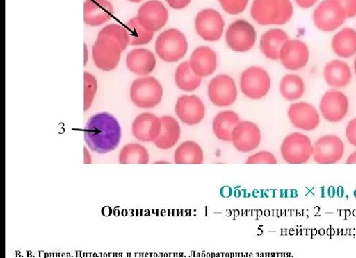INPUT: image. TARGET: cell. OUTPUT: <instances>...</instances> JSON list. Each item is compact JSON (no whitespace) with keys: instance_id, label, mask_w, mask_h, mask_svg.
Masks as SVG:
<instances>
[{"instance_id":"20","label":"cell","mask_w":356,"mask_h":258,"mask_svg":"<svg viewBox=\"0 0 356 258\" xmlns=\"http://www.w3.org/2000/svg\"><path fill=\"white\" fill-rule=\"evenodd\" d=\"M114 8L108 0H86L84 4V20L86 24L98 26L111 20Z\"/></svg>"},{"instance_id":"15","label":"cell","mask_w":356,"mask_h":258,"mask_svg":"<svg viewBox=\"0 0 356 258\" xmlns=\"http://www.w3.org/2000/svg\"><path fill=\"white\" fill-rule=\"evenodd\" d=\"M261 141V132L259 127L250 121H240L232 132V143L241 153H250Z\"/></svg>"},{"instance_id":"11","label":"cell","mask_w":356,"mask_h":258,"mask_svg":"<svg viewBox=\"0 0 356 258\" xmlns=\"http://www.w3.org/2000/svg\"><path fill=\"white\" fill-rule=\"evenodd\" d=\"M211 101L218 107H227L234 104L238 97L235 80L227 75H218L213 78L208 89Z\"/></svg>"},{"instance_id":"4","label":"cell","mask_w":356,"mask_h":258,"mask_svg":"<svg viewBox=\"0 0 356 258\" xmlns=\"http://www.w3.org/2000/svg\"><path fill=\"white\" fill-rule=\"evenodd\" d=\"M155 47L160 59L175 62L186 55L188 46L186 36L180 31L169 29L159 35Z\"/></svg>"},{"instance_id":"41","label":"cell","mask_w":356,"mask_h":258,"mask_svg":"<svg viewBox=\"0 0 356 258\" xmlns=\"http://www.w3.org/2000/svg\"><path fill=\"white\" fill-rule=\"evenodd\" d=\"M347 164H356V152L352 153L347 160Z\"/></svg>"},{"instance_id":"13","label":"cell","mask_w":356,"mask_h":258,"mask_svg":"<svg viewBox=\"0 0 356 258\" xmlns=\"http://www.w3.org/2000/svg\"><path fill=\"white\" fill-rule=\"evenodd\" d=\"M320 111L327 121L337 123L343 120L349 111L346 94L338 90L327 91L321 101Z\"/></svg>"},{"instance_id":"8","label":"cell","mask_w":356,"mask_h":258,"mask_svg":"<svg viewBox=\"0 0 356 258\" xmlns=\"http://www.w3.org/2000/svg\"><path fill=\"white\" fill-rule=\"evenodd\" d=\"M226 42L236 52L250 51L256 42L257 33L254 26L245 20L232 22L226 32Z\"/></svg>"},{"instance_id":"27","label":"cell","mask_w":356,"mask_h":258,"mask_svg":"<svg viewBox=\"0 0 356 258\" xmlns=\"http://www.w3.org/2000/svg\"><path fill=\"white\" fill-rule=\"evenodd\" d=\"M332 45L339 58L353 57L356 53V31L352 28L342 29L334 36Z\"/></svg>"},{"instance_id":"37","label":"cell","mask_w":356,"mask_h":258,"mask_svg":"<svg viewBox=\"0 0 356 258\" xmlns=\"http://www.w3.org/2000/svg\"><path fill=\"white\" fill-rule=\"evenodd\" d=\"M344 8L347 18H353L356 16V0H337Z\"/></svg>"},{"instance_id":"31","label":"cell","mask_w":356,"mask_h":258,"mask_svg":"<svg viewBox=\"0 0 356 258\" xmlns=\"http://www.w3.org/2000/svg\"><path fill=\"white\" fill-rule=\"evenodd\" d=\"M149 160L147 149L140 144H129L119 153L120 164H147Z\"/></svg>"},{"instance_id":"23","label":"cell","mask_w":356,"mask_h":258,"mask_svg":"<svg viewBox=\"0 0 356 258\" xmlns=\"http://www.w3.org/2000/svg\"><path fill=\"white\" fill-rule=\"evenodd\" d=\"M323 76L328 85L334 88H343L351 83L352 71L347 62L334 60L325 66Z\"/></svg>"},{"instance_id":"21","label":"cell","mask_w":356,"mask_h":258,"mask_svg":"<svg viewBox=\"0 0 356 258\" xmlns=\"http://www.w3.org/2000/svg\"><path fill=\"white\" fill-rule=\"evenodd\" d=\"M191 69L200 77L212 75L217 67V55L209 47L200 46L191 54L190 61Z\"/></svg>"},{"instance_id":"33","label":"cell","mask_w":356,"mask_h":258,"mask_svg":"<svg viewBox=\"0 0 356 258\" xmlns=\"http://www.w3.org/2000/svg\"><path fill=\"white\" fill-rule=\"evenodd\" d=\"M98 37L113 40L123 51L129 46V37L126 28L118 24H111L104 27Z\"/></svg>"},{"instance_id":"9","label":"cell","mask_w":356,"mask_h":258,"mask_svg":"<svg viewBox=\"0 0 356 258\" xmlns=\"http://www.w3.org/2000/svg\"><path fill=\"white\" fill-rule=\"evenodd\" d=\"M92 51L95 64L108 72L116 69L123 49L112 40L97 37Z\"/></svg>"},{"instance_id":"1","label":"cell","mask_w":356,"mask_h":258,"mask_svg":"<svg viewBox=\"0 0 356 258\" xmlns=\"http://www.w3.org/2000/svg\"><path fill=\"white\" fill-rule=\"evenodd\" d=\"M85 141L91 150L104 155L117 148L121 139V128L114 116L106 112L91 117L86 125Z\"/></svg>"},{"instance_id":"2","label":"cell","mask_w":356,"mask_h":258,"mask_svg":"<svg viewBox=\"0 0 356 258\" xmlns=\"http://www.w3.org/2000/svg\"><path fill=\"white\" fill-rule=\"evenodd\" d=\"M293 15L290 0H254L251 16L260 25H282L289 22Z\"/></svg>"},{"instance_id":"32","label":"cell","mask_w":356,"mask_h":258,"mask_svg":"<svg viewBox=\"0 0 356 258\" xmlns=\"http://www.w3.org/2000/svg\"><path fill=\"white\" fill-rule=\"evenodd\" d=\"M124 27L127 32L129 45L130 46H143L152 42L154 38V33L146 30L136 17L129 20Z\"/></svg>"},{"instance_id":"22","label":"cell","mask_w":356,"mask_h":258,"mask_svg":"<svg viewBox=\"0 0 356 258\" xmlns=\"http://www.w3.org/2000/svg\"><path fill=\"white\" fill-rule=\"evenodd\" d=\"M127 66L131 73L146 76L152 73L156 66L154 54L146 49H136L131 51L127 57Z\"/></svg>"},{"instance_id":"39","label":"cell","mask_w":356,"mask_h":258,"mask_svg":"<svg viewBox=\"0 0 356 258\" xmlns=\"http://www.w3.org/2000/svg\"><path fill=\"white\" fill-rule=\"evenodd\" d=\"M166 2L174 9L181 10L189 5L191 0H166Z\"/></svg>"},{"instance_id":"14","label":"cell","mask_w":356,"mask_h":258,"mask_svg":"<svg viewBox=\"0 0 356 258\" xmlns=\"http://www.w3.org/2000/svg\"><path fill=\"white\" fill-rule=\"evenodd\" d=\"M136 18L146 30L155 33L166 25L169 13L158 0H149L140 8Z\"/></svg>"},{"instance_id":"10","label":"cell","mask_w":356,"mask_h":258,"mask_svg":"<svg viewBox=\"0 0 356 258\" xmlns=\"http://www.w3.org/2000/svg\"><path fill=\"white\" fill-rule=\"evenodd\" d=\"M346 146L336 135H325L314 145V160L318 164H334L343 157Z\"/></svg>"},{"instance_id":"42","label":"cell","mask_w":356,"mask_h":258,"mask_svg":"<svg viewBox=\"0 0 356 258\" xmlns=\"http://www.w3.org/2000/svg\"><path fill=\"white\" fill-rule=\"evenodd\" d=\"M129 2L134 3H139L143 1V0H129Z\"/></svg>"},{"instance_id":"36","label":"cell","mask_w":356,"mask_h":258,"mask_svg":"<svg viewBox=\"0 0 356 258\" xmlns=\"http://www.w3.org/2000/svg\"><path fill=\"white\" fill-rule=\"evenodd\" d=\"M246 164H277V160L271 153L259 152L249 157L245 161Z\"/></svg>"},{"instance_id":"3","label":"cell","mask_w":356,"mask_h":258,"mask_svg":"<svg viewBox=\"0 0 356 258\" xmlns=\"http://www.w3.org/2000/svg\"><path fill=\"white\" fill-rule=\"evenodd\" d=\"M163 88L154 77H142L134 80L130 89L133 103L143 110L156 107L163 98Z\"/></svg>"},{"instance_id":"34","label":"cell","mask_w":356,"mask_h":258,"mask_svg":"<svg viewBox=\"0 0 356 258\" xmlns=\"http://www.w3.org/2000/svg\"><path fill=\"white\" fill-rule=\"evenodd\" d=\"M84 110L87 111L91 107L95 94L98 90L97 78L91 74L86 72L84 74Z\"/></svg>"},{"instance_id":"30","label":"cell","mask_w":356,"mask_h":258,"mask_svg":"<svg viewBox=\"0 0 356 258\" xmlns=\"http://www.w3.org/2000/svg\"><path fill=\"white\" fill-rule=\"evenodd\" d=\"M280 91L285 100L297 101L302 97L305 92V81L298 75H286L280 81Z\"/></svg>"},{"instance_id":"29","label":"cell","mask_w":356,"mask_h":258,"mask_svg":"<svg viewBox=\"0 0 356 258\" xmlns=\"http://www.w3.org/2000/svg\"><path fill=\"white\" fill-rule=\"evenodd\" d=\"M175 80L178 88L185 92H193L200 87L202 77L191 69L189 62H185L177 67Z\"/></svg>"},{"instance_id":"17","label":"cell","mask_w":356,"mask_h":258,"mask_svg":"<svg viewBox=\"0 0 356 258\" xmlns=\"http://www.w3.org/2000/svg\"><path fill=\"white\" fill-rule=\"evenodd\" d=\"M175 113L183 123L197 126L205 117V107L202 100L196 95H183L175 104Z\"/></svg>"},{"instance_id":"38","label":"cell","mask_w":356,"mask_h":258,"mask_svg":"<svg viewBox=\"0 0 356 258\" xmlns=\"http://www.w3.org/2000/svg\"><path fill=\"white\" fill-rule=\"evenodd\" d=\"M346 134L348 142L356 147V118L349 121L346 128Z\"/></svg>"},{"instance_id":"28","label":"cell","mask_w":356,"mask_h":258,"mask_svg":"<svg viewBox=\"0 0 356 258\" xmlns=\"http://www.w3.org/2000/svg\"><path fill=\"white\" fill-rule=\"evenodd\" d=\"M174 161L176 164H202L204 161L202 148L195 141H185L177 148Z\"/></svg>"},{"instance_id":"6","label":"cell","mask_w":356,"mask_h":258,"mask_svg":"<svg viewBox=\"0 0 356 258\" xmlns=\"http://www.w3.org/2000/svg\"><path fill=\"white\" fill-rule=\"evenodd\" d=\"M347 19L344 8L337 0H323L313 13L314 25L324 32L337 30Z\"/></svg>"},{"instance_id":"40","label":"cell","mask_w":356,"mask_h":258,"mask_svg":"<svg viewBox=\"0 0 356 258\" xmlns=\"http://www.w3.org/2000/svg\"><path fill=\"white\" fill-rule=\"evenodd\" d=\"M318 1V0H295V2L299 7L305 9L314 6Z\"/></svg>"},{"instance_id":"25","label":"cell","mask_w":356,"mask_h":258,"mask_svg":"<svg viewBox=\"0 0 356 258\" xmlns=\"http://www.w3.org/2000/svg\"><path fill=\"white\" fill-rule=\"evenodd\" d=\"M289 35L281 29L267 31L260 40V49L264 55L272 60L280 59V54L284 44L289 40Z\"/></svg>"},{"instance_id":"43","label":"cell","mask_w":356,"mask_h":258,"mask_svg":"<svg viewBox=\"0 0 356 258\" xmlns=\"http://www.w3.org/2000/svg\"><path fill=\"white\" fill-rule=\"evenodd\" d=\"M354 70H355V73L356 74V58L354 60Z\"/></svg>"},{"instance_id":"35","label":"cell","mask_w":356,"mask_h":258,"mask_svg":"<svg viewBox=\"0 0 356 258\" xmlns=\"http://www.w3.org/2000/svg\"><path fill=\"white\" fill-rule=\"evenodd\" d=\"M224 10L231 15H238L245 10L249 0H218Z\"/></svg>"},{"instance_id":"7","label":"cell","mask_w":356,"mask_h":258,"mask_svg":"<svg viewBox=\"0 0 356 258\" xmlns=\"http://www.w3.org/2000/svg\"><path fill=\"white\" fill-rule=\"evenodd\" d=\"M241 89L251 100L262 99L270 89V78L262 67L253 66L246 69L241 77Z\"/></svg>"},{"instance_id":"16","label":"cell","mask_w":356,"mask_h":258,"mask_svg":"<svg viewBox=\"0 0 356 258\" xmlns=\"http://www.w3.org/2000/svg\"><path fill=\"white\" fill-rule=\"evenodd\" d=\"M309 59L308 46L300 40H289L283 46L280 60L286 69L298 71L305 67Z\"/></svg>"},{"instance_id":"12","label":"cell","mask_w":356,"mask_h":258,"mask_svg":"<svg viewBox=\"0 0 356 258\" xmlns=\"http://www.w3.org/2000/svg\"><path fill=\"white\" fill-rule=\"evenodd\" d=\"M225 27L223 17L218 11L205 9L200 11L195 19L197 34L207 42H217L222 36Z\"/></svg>"},{"instance_id":"5","label":"cell","mask_w":356,"mask_h":258,"mask_svg":"<svg viewBox=\"0 0 356 258\" xmlns=\"http://www.w3.org/2000/svg\"><path fill=\"white\" fill-rule=\"evenodd\" d=\"M314 153V146L307 135L293 132L287 135L281 146L282 158L289 164H304Z\"/></svg>"},{"instance_id":"24","label":"cell","mask_w":356,"mask_h":258,"mask_svg":"<svg viewBox=\"0 0 356 258\" xmlns=\"http://www.w3.org/2000/svg\"><path fill=\"white\" fill-rule=\"evenodd\" d=\"M160 119L161 132L154 143L159 148L166 150L175 146L180 140L181 129L178 121L171 116H163Z\"/></svg>"},{"instance_id":"26","label":"cell","mask_w":356,"mask_h":258,"mask_svg":"<svg viewBox=\"0 0 356 258\" xmlns=\"http://www.w3.org/2000/svg\"><path fill=\"white\" fill-rule=\"evenodd\" d=\"M241 119L232 111H224L218 114L213 121V130L216 137L225 142L232 141V135Z\"/></svg>"},{"instance_id":"19","label":"cell","mask_w":356,"mask_h":258,"mask_svg":"<svg viewBox=\"0 0 356 258\" xmlns=\"http://www.w3.org/2000/svg\"><path fill=\"white\" fill-rule=\"evenodd\" d=\"M161 130L160 118L153 114L143 113L136 117L132 124L134 137L143 142H154Z\"/></svg>"},{"instance_id":"18","label":"cell","mask_w":356,"mask_h":258,"mask_svg":"<svg viewBox=\"0 0 356 258\" xmlns=\"http://www.w3.org/2000/svg\"><path fill=\"white\" fill-rule=\"evenodd\" d=\"M287 115L294 127L305 131L314 130L321 123L318 112L308 103L299 102L292 104Z\"/></svg>"}]
</instances>
